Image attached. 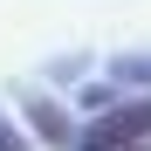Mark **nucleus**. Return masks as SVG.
I'll return each mask as SVG.
<instances>
[{"mask_svg": "<svg viewBox=\"0 0 151 151\" xmlns=\"http://www.w3.org/2000/svg\"><path fill=\"white\" fill-rule=\"evenodd\" d=\"M137 144H151V96L103 103L83 131H76V151H137Z\"/></svg>", "mask_w": 151, "mask_h": 151, "instance_id": "nucleus-1", "label": "nucleus"}, {"mask_svg": "<svg viewBox=\"0 0 151 151\" xmlns=\"http://www.w3.org/2000/svg\"><path fill=\"white\" fill-rule=\"evenodd\" d=\"M28 124H35V137H41V144H55V151L76 144V124H69V110L55 103V96H28Z\"/></svg>", "mask_w": 151, "mask_h": 151, "instance_id": "nucleus-2", "label": "nucleus"}, {"mask_svg": "<svg viewBox=\"0 0 151 151\" xmlns=\"http://www.w3.org/2000/svg\"><path fill=\"white\" fill-rule=\"evenodd\" d=\"M110 83H117V89H144V96H151V55H117V62H110Z\"/></svg>", "mask_w": 151, "mask_h": 151, "instance_id": "nucleus-3", "label": "nucleus"}, {"mask_svg": "<svg viewBox=\"0 0 151 151\" xmlns=\"http://www.w3.org/2000/svg\"><path fill=\"white\" fill-rule=\"evenodd\" d=\"M0 151H35V144H28V131H21L14 117H0Z\"/></svg>", "mask_w": 151, "mask_h": 151, "instance_id": "nucleus-4", "label": "nucleus"}, {"mask_svg": "<svg viewBox=\"0 0 151 151\" xmlns=\"http://www.w3.org/2000/svg\"><path fill=\"white\" fill-rule=\"evenodd\" d=\"M137 151H144V144H137Z\"/></svg>", "mask_w": 151, "mask_h": 151, "instance_id": "nucleus-5", "label": "nucleus"}]
</instances>
